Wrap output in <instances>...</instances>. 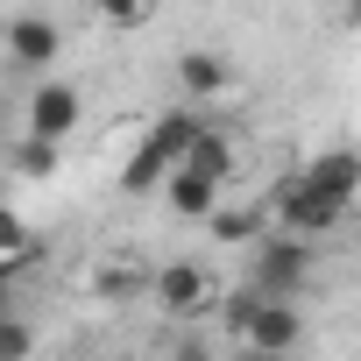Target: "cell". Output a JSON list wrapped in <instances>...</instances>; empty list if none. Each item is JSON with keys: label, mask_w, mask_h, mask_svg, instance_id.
Instances as JSON below:
<instances>
[{"label": "cell", "mask_w": 361, "mask_h": 361, "mask_svg": "<svg viewBox=\"0 0 361 361\" xmlns=\"http://www.w3.org/2000/svg\"><path fill=\"white\" fill-rule=\"evenodd\" d=\"M29 248V234H22V220L8 213V206H0V255H22Z\"/></svg>", "instance_id": "2e32d148"}, {"label": "cell", "mask_w": 361, "mask_h": 361, "mask_svg": "<svg viewBox=\"0 0 361 361\" xmlns=\"http://www.w3.org/2000/svg\"><path fill=\"white\" fill-rule=\"evenodd\" d=\"M269 220H276V227H290V234H312V241H319V234H333V227L347 220V206H340V199H326L312 177L298 170L290 185L269 199Z\"/></svg>", "instance_id": "277c9868"}, {"label": "cell", "mask_w": 361, "mask_h": 361, "mask_svg": "<svg viewBox=\"0 0 361 361\" xmlns=\"http://www.w3.org/2000/svg\"><path fill=\"white\" fill-rule=\"evenodd\" d=\"M305 177H312L326 199H340V206H354V199H361V156H354V149H326V156H312V163H305Z\"/></svg>", "instance_id": "9c48e42d"}, {"label": "cell", "mask_w": 361, "mask_h": 361, "mask_svg": "<svg viewBox=\"0 0 361 361\" xmlns=\"http://www.w3.org/2000/svg\"><path fill=\"white\" fill-rule=\"evenodd\" d=\"M0 57H8V22H0Z\"/></svg>", "instance_id": "d6986e66"}, {"label": "cell", "mask_w": 361, "mask_h": 361, "mask_svg": "<svg viewBox=\"0 0 361 361\" xmlns=\"http://www.w3.org/2000/svg\"><path fill=\"white\" fill-rule=\"evenodd\" d=\"M156 8H163V0H92V15H99L106 29H142Z\"/></svg>", "instance_id": "7c38bea8"}, {"label": "cell", "mask_w": 361, "mask_h": 361, "mask_svg": "<svg viewBox=\"0 0 361 361\" xmlns=\"http://www.w3.org/2000/svg\"><path fill=\"white\" fill-rule=\"evenodd\" d=\"M227 326L248 340V354H290V347H298V333H305L298 298H262L255 283L227 305Z\"/></svg>", "instance_id": "3957f363"}, {"label": "cell", "mask_w": 361, "mask_h": 361, "mask_svg": "<svg viewBox=\"0 0 361 361\" xmlns=\"http://www.w3.org/2000/svg\"><path fill=\"white\" fill-rule=\"evenodd\" d=\"M312 269H319V248H312V234L269 227V234L248 248V283H255L262 298H298V290L312 283Z\"/></svg>", "instance_id": "6da1fadb"}, {"label": "cell", "mask_w": 361, "mask_h": 361, "mask_svg": "<svg viewBox=\"0 0 361 361\" xmlns=\"http://www.w3.org/2000/svg\"><path fill=\"white\" fill-rule=\"evenodd\" d=\"M149 290H156V305H163L170 319H206V305H213V276H206V262H192V255L149 269Z\"/></svg>", "instance_id": "5b68a950"}, {"label": "cell", "mask_w": 361, "mask_h": 361, "mask_svg": "<svg viewBox=\"0 0 361 361\" xmlns=\"http://www.w3.org/2000/svg\"><path fill=\"white\" fill-rule=\"evenodd\" d=\"M227 85H234V71H227L220 50H185V57H177V92H185L192 106L199 99H220Z\"/></svg>", "instance_id": "52a82bcc"}, {"label": "cell", "mask_w": 361, "mask_h": 361, "mask_svg": "<svg viewBox=\"0 0 361 361\" xmlns=\"http://www.w3.org/2000/svg\"><path fill=\"white\" fill-rule=\"evenodd\" d=\"M15 170H22V177H50V170H57V142H43V135H29V142L15 149Z\"/></svg>", "instance_id": "5bb4252c"}, {"label": "cell", "mask_w": 361, "mask_h": 361, "mask_svg": "<svg viewBox=\"0 0 361 361\" xmlns=\"http://www.w3.org/2000/svg\"><path fill=\"white\" fill-rule=\"evenodd\" d=\"M71 128H78V92H71V85H36V99H29V135L64 142Z\"/></svg>", "instance_id": "ba28073f"}, {"label": "cell", "mask_w": 361, "mask_h": 361, "mask_svg": "<svg viewBox=\"0 0 361 361\" xmlns=\"http://www.w3.org/2000/svg\"><path fill=\"white\" fill-rule=\"evenodd\" d=\"M192 170H206V177H220L227 185V170H234V142L220 135V128H199V142H192V156H185Z\"/></svg>", "instance_id": "8fae6325"}, {"label": "cell", "mask_w": 361, "mask_h": 361, "mask_svg": "<svg viewBox=\"0 0 361 361\" xmlns=\"http://www.w3.org/2000/svg\"><path fill=\"white\" fill-rule=\"evenodd\" d=\"M213 234H220V241H248V248H255V241H262V213H213Z\"/></svg>", "instance_id": "9a60e30c"}, {"label": "cell", "mask_w": 361, "mask_h": 361, "mask_svg": "<svg viewBox=\"0 0 361 361\" xmlns=\"http://www.w3.org/2000/svg\"><path fill=\"white\" fill-rule=\"evenodd\" d=\"M163 185H170V206L185 213V220H213V213H220V177H206V170H192V163H177Z\"/></svg>", "instance_id": "30bf717a"}, {"label": "cell", "mask_w": 361, "mask_h": 361, "mask_svg": "<svg viewBox=\"0 0 361 361\" xmlns=\"http://www.w3.org/2000/svg\"><path fill=\"white\" fill-rule=\"evenodd\" d=\"M199 128H206V121H199L192 106H177V114H163V121H156V128L142 135V149L128 156V170H121V185H128V192H149V185H163V177H170L177 163H185V156H192Z\"/></svg>", "instance_id": "7a4b0ae2"}, {"label": "cell", "mask_w": 361, "mask_h": 361, "mask_svg": "<svg viewBox=\"0 0 361 361\" xmlns=\"http://www.w3.org/2000/svg\"><path fill=\"white\" fill-rule=\"evenodd\" d=\"M57 50H64V36H57V22H50V15H15V22H8V57H15L22 71L57 64Z\"/></svg>", "instance_id": "8992f818"}, {"label": "cell", "mask_w": 361, "mask_h": 361, "mask_svg": "<svg viewBox=\"0 0 361 361\" xmlns=\"http://www.w3.org/2000/svg\"><path fill=\"white\" fill-rule=\"evenodd\" d=\"M36 354V326H22L15 312H0V361H29Z\"/></svg>", "instance_id": "4fadbf2b"}, {"label": "cell", "mask_w": 361, "mask_h": 361, "mask_svg": "<svg viewBox=\"0 0 361 361\" xmlns=\"http://www.w3.org/2000/svg\"><path fill=\"white\" fill-rule=\"evenodd\" d=\"M248 361H290V354H248Z\"/></svg>", "instance_id": "ac0fdd59"}, {"label": "cell", "mask_w": 361, "mask_h": 361, "mask_svg": "<svg viewBox=\"0 0 361 361\" xmlns=\"http://www.w3.org/2000/svg\"><path fill=\"white\" fill-rule=\"evenodd\" d=\"M177 361H206V347H199V340H185V347H177Z\"/></svg>", "instance_id": "e0dca14e"}, {"label": "cell", "mask_w": 361, "mask_h": 361, "mask_svg": "<svg viewBox=\"0 0 361 361\" xmlns=\"http://www.w3.org/2000/svg\"><path fill=\"white\" fill-rule=\"evenodd\" d=\"M347 15H354V22H361V0H347Z\"/></svg>", "instance_id": "ffe728a7"}]
</instances>
